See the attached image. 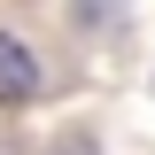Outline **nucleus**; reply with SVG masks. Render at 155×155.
Returning <instances> with one entry per match:
<instances>
[{
	"instance_id": "1",
	"label": "nucleus",
	"mask_w": 155,
	"mask_h": 155,
	"mask_svg": "<svg viewBox=\"0 0 155 155\" xmlns=\"http://www.w3.org/2000/svg\"><path fill=\"white\" fill-rule=\"evenodd\" d=\"M31 93H39V62H31V47L0 31V101H8V109H23Z\"/></svg>"
},
{
	"instance_id": "2",
	"label": "nucleus",
	"mask_w": 155,
	"mask_h": 155,
	"mask_svg": "<svg viewBox=\"0 0 155 155\" xmlns=\"http://www.w3.org/2000/svg\"><path fill=\"white\" fill-rule=\"evenodd\" d=\"M47 155H101V147H93V132H62V140H54Z\"/></svg>"
}]
</instances>
